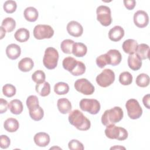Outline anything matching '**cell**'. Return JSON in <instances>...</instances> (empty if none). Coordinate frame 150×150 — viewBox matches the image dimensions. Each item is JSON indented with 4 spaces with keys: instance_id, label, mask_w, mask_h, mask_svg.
<instances>
[{
    "instance_id": "f6af8a7d",
    "label": "cell",
    "mask_w": 150,
    "mask_h": 150,
    "mask_svg": "<svg viewBox=\"0 0 150 150\" xmlns=\"http://www.w3.org/2000/svg\"><path fill=\"white\" fill-rule=\"evenodd\" d=\"M125 149V148L123 147V146H114L110 148V149Z\"/></svg>"
},
{
    "instance_id": "ac0fdd59",
    "label": "cell",
    "mask_w": 150,
    "mask_h": 150,
    "mask_svg": "<svg viewBox=\"0 0 150 150\" xmlns=\"http://www.w3.org/2000/svg\"><path fill=\"white\" fill-rule=\"evenodd\" d=\"M21 53V49L19 45L11 43L6 48V54L8 57L11 60H15L18 59Z\"/></svg>"
},
{
    "instance_id": "f546056e",
    "label": "cell",
    "mask_w": 150,
    "mask_h": 150,
    "mask_svg": "<svg viewBox=\"0 0 150 150\" xmlns=\"http://www.w3.org/2000/svg\"><path fill=\"white\" fill-rule=\"evenodd\" d=\"M1 26L7 32H12L16 27V22L12 18H5L2 22Z\"/></svg>"
},
{
    "instance_id": "30bf717a",
    "label": "cell",
    "mask_w": 150,
    "mask_h": 150,
    "mask_svg": "<svg viewBox=\"0 0 150 150\" xmlns=\"http://www.w3.org/2000/svg\"><path fill=\"white\" fill-rule=\"evenodd\" d=\"M97 83L102 87L110 86L115 80V73L110 69H105L96 79Z\"/></svg>"
},
{
    "instance_id": "484cf974",
    "label": "cell",
    "mask_w": 150,
    "mask_h": 150,
    "mask_svg": "<svg viewBox=\"0 0 150 150\" xmlns=\"http://www.w3.org/2000/svg\"><path fill=\"white\" fill-rule=\"evenodd\" d=\"M23 15L26 21L32 22L37 20L39 13L35 8L33 6H29L25 9Z\"/></svg>"
},
{
    "instance_id": "d4e9b609",
    "label": "cell",
    "mask_w": 150,
    "mask_h": 150,
    "mask_svg": "<svg viewBox=\"0 0 150 150\" xmlns=\"http://www.w3.org/2000/svg\"><path fill=\"white\" fill-rule=\"evenodd\" d=\"M19 127L18 121L13 118H9L6 119L4 123L5 129L9 132H16Z\"/></svg>"
},
{
    "instance_id": "7c38bea8",
    "label": "cell",
    "mask_w": 150,
    "mask_h": 150,
    "mask_svg": "<svg viewBox=\"0 0 150 150\" xmlns=\"http://www.w3.org/2000/svg\"><path fill=\"white\" fill-rule=\"evenodd\" d=\"M74 88L77 91L84 95H91L95 90L94 86L84 78L77 80L74 83Z\"/></svg>"
},
{
    "instance_id": "1f68e13d",
    "label": "cell",
    "mask_w": 150,
    "mask_h": 150,
    "mask_svg": "<svg viewBox=\"0 0 150 150\" xmlns=\"http://www.w3.org/2000/svg\"><path fill=\"white\" fill-rule=\"evenodd\" d=\"M135 83L140 87H147L149 84V77L145 73H141L137 77Z\"/></svg>"
},
{
    "instance_id": "44dd1931",
    "label": "cell",
    "mask_w": 150,
    "mask_h": 150,
    "mask_svg": "<svg viewBox=\"0 0 150 150\" xmlns=\"http://www.w3.org/2000/svg\"><path fill=\"white\" fill-rule=\"evenodd\" d=\"M57 106L59 111L63 114H66L71 111V104L66 98H61L57 100Z\"/></svg>"
},
{
    "instance_id": "5bb4252c",
    "label": "cell",
    "mask_w": 150,
    "mask_h": 150,
    "mask_svg": "<svg viewBox=\"0 0 150 150\" xmlns=\"http://www.w3.org/2000/svg\"><path fill=\"white\" fill-rule=\"evenodd\" d=\"M67 31L69 35L74 37H79L83 33V28L81 25L77 21H71L67 25Z\"/></svg>"
},
{
    "instance_id": "6da1fadb",
    "label": "cell",
    "mask_w": 150,
    "mask_h": 150,
    "mask_svg": "<svg viewBox=\"0 0 150 150\" xmlns=\"http://www.w3.org/2000/svg\"><path fill=\"white\" fill-rule=\"evenodd\" d=\"M70 124L80 131H87L91 126L90 120L80 110H74L70 111L68 117Z\"/></svg>"
},
{
    "instance_id": "4316f807",
    "label": "cell",
    "mask_w": 150,
    "mask_h": 150,
    "mask_svg": "<svg viewBox=\"0 0 150 150\" xmlns=\"http://www.w3.org/2000/svg\"><path fill=\"white\" fill-rule=\"evenodd\" d=\"M149 47L145 43H141L138 45L135 53L141 60H145L149 58Z\"/></svg>"
},
{
    "instance_id": "9c48e42d",
    "label": "cell",
    "mask_w": 150,
    "mask_h": 150,
    "mask_svg": "<svg viewBox=\"0 0 150 150\" xmlns=\"http://www.w3.org/2000/svg\"><path fill=\"white\" fill-rule=\"evenodd\" d=\"M97 19L104 26H108L112 22L111 9L105 5H100L96 9Z\"/></svg>"
},
{
    "instance_id": "d590c367",
    "label": "cell",
    "mask_w": 150,
    "mask_h": 150,
    "mask_svg": "<svg viewBox=\"0 0 150 150\" xmlns=\"http://www.w3.org/2000/svg\"><path fill=\"white\" fill-rule=\"evenodd\" d=\"M16 88L11 84H6L2 87V93L7 97H12L16 94Z\"/></svg>"
},
{
    "instance_id": "74e56055",
    "label": "cell",
    "mask_w": 150,
    "mask_h": 150,
    "mask_svg": "<svg viewBox=\"0 0 150 150\" xmlns=\"http://www.w3.org/2000/svg\"><path fill=\"white\" fill-rule=\"evenodd\" d=\"M68 147L71 150H83V144L77 139H72L68 144Z\"/></svg>"
},
{
    "instance_id": "ffe728a7",
    "label": "cell",
    "mask_w": 150,
    "mask_h": 150,
    "mask_svg": "<svg viewBox=\"0 0 150 150\" xmlns=\"http://www.w3.org/2000/svg\"><path fill=\"white\" fill-rule=\"evenodd\" d=\"M138 45V43L135 40L128 39L123 42L122 47L125 53L131 54L135 53Z\"/></svg>"
},
{
    "instance_id": "f35d334b",
    "label": "cell",
    "mask_w": 150,
    "mask_h": 150,
    "mask_svg": "<svg viewBox=\"0 0 150 150\" xmlns=\"http://www.w3.org/2000/svg\"><path fill=\"white\" fill-rule=\"evenodd\" d=\"M96 64L100 68L104 67L107 64H108V61L106 53L101 54L97 57L96 60Z\"/></svg>"
},
{
    "instance_id": "cb8c5ba5",
    "label": "cell",
    "mask_w": 150,
    "mask_h": 150,
    "mask_svg": "<svg viewBox=\"0 0 150 150\" xmlns=\"http://www.w3.org/2000/svg\"><path fill=\"white\" fill-rule=\"evenodd\" d=\"M33 66V61L30 57L23 58L18 63V68L23 72L29 71L32 69Z\"/></svg>"
},
{
    "instance_id": "ee69618b",
    "label": "cell",
    "mask_w": 150,
    "mask_h": 150,
    "mask_svg": "<svg viewBox=\"0 0 150 150\" xmlns=\"http://www.w3.org/2000/svg\"><path fill=\"white\" fill-rule=\"evenodd\" d=\"M1 39H2L5 35V32L6 30L2 27L1 26Z\"/></svg>"
},
{
    "instance_id": "e0dca14e",
    "label": "cell",
    "mask_w": 150,
    "mask_h": 150,
    "mask_svg": "<svg viewBox=\"0 0 150 150\" xmlns=\"http://www.w3.org/2000/svg\"><path fill=\"white\" fill-rule=\"evenodd\" d=\"M33 140L36 145L40 147H45L49 145L50 139L48 134L44 132H40L35 135Z\"/></svg>"
},
{
    "instance_id": "ba28073f",
    "label": "cell",
    "mask_w": 150,
    "mask_h": 150,
    "mask_svg": "<svg viewBox=\"0 0 150 150\" xmlns=\"http://www.w3.org/2000/svg\"><path fill=\"white\" fill-rule=\"evenodd\" d=\"M125 107L128 115L131 119H138L142 114V109L141 105L138 101L134 98L128 100L125 104Z\"/></svg>"
},
{
    "instance_id": "9a60e30c",
    "label": "cell",
    "mask_w": 150,
    "mask_h": 150,
    "mask_svg": "<svg viewBox=\"0 0 150 150\" xmlns=\"http://www.w3.org/2000/svg\"><path fill=\"white\" fill-rule=\"evenodd\" d=\"M108 64L117 66L119 64L122 60V56L119 50L116 49H110L106 53Z\"/></svg>"
},
{
    "instance_id": "d6a6232c",
    "label": "cell",
    "mask_w": 150,
    "mask_h": 150,
    "mask_svg": "<svg viewBox=\"0 0 150 150\" xmlns=\"http://www.w3.org/2000/svg\"><path fill=\"white\" fill-rule=\"evenodd\" d=\"M74 42L71 39H64L60 44V48L62 52L66 54L72 53V49Z\"/></svg>"
},
{
    "instance_id": "60d3db41",
    "label": "cell",
    "mask_w": 150,
    "mask_h": 150,
    "mask_svg": "<svg viewBox=\"0 0 150 150\" xmlns=\"http://www.w3.org/2000/svg\"><path fill=\"white\" fill-rule=\"evenodd\" d=\"M8 103L7 101L2 98H0V113L3 114L5 112L8 108Z\"/></svg>"
},
{
    "instance_id": "8992f818",
    "label": "cell",
    "mask_w": 150,
    "mask_h": 150,
    "mask_svg": "<svg viewBox=\"0 0 150 150\" xmlns=\"http://www.w3.org/2000/svg\"><path fill=\"white\" fill-rule=\"evenodd\" d=\"M106 137L110 139H115L118 141H124L128 137L127 131L122 127H117L115 124L107 126L105 129Z\"/></svg>"
},
{
    "instance_id": "7402d4cb",
    "label": "cell",
    "mask_w": 150,
    "mask_h": 150,
    "mask_svg": "<svg viewBox=\"0 0 150 150\" xmlns=\"http://www.w3.org/2000/svg\"><path fill=\"white\" fill-rule=\"evenodd\" d=\"M87 52V47L86 45L81 42H76L73 44L72 53L74 56L79 57L84 56Z\"/></svg>"
},
{
    "instance_id": "f1b7e54d",
    "label": "cell",
    "mask_w": 150,
    "mask_h": 150,
    "mask_svg": "<svg viewBox=\"0 0 150 150\" xmlns=\"http://www.w3.org/2000/svg\"><path fill=\"white\" fill-rule=\"evenodd\" d=\"M35 90L40 96L46 97L50 93V85L48 82L45 81L40 84H37L35 86Z\"/></svg>"
},
{
    "instance_id": "7a4b0ae2",
    "label": "cell",
    "mask_w": 150,
    "mask_h": 150,
    "mask_svg": "<svg viewBox=\"0 0 150 150\" xmlns=\"http://www.w3.org/2000/svg\"><path fill=\"white\" fill-rule=\"evenodd\" d=\"M62 65L66 70L70 72L74 76L82 75L86 71L85 64L82 62L77 60L70 56L66 57L63 59Z\"/></svg>"
},
{
    "instance_id": "4fadbf2b",
    "label": "cell",
    "mask_w": 150,
    "mask_h": 150,
    "mask_svg": "<svg viewBox=\"0 0 150 150\" xmlns=\"http://www.w3.org/2000/svg\"><path fill=\"white\" fill-rule=\"evenodd\" d=\"M134 22L138 28H143L146 27L149 23L148 13L142 10L137 11L134 15Z\"/></svg>"
},
{
    "instance_id": "8d00e7d4",
    "label": "cell",
    "mask_w": 150,
    "mask_h": 150,
    "mask_svg": "<svg viewBox=\"0 0 150 150\" xmlns=\"http://www.w3.org/2000/svg\"><path fill=\"white\" fill-rule=\"evenodd\" d=\"M3 8L4 11L8 13H13L17 8L16 2L15 1L8 0L4 2Z\"/></svg>"
},
{
    "instance_id": "b9f144b4",
    "label": "cell",
    "mask_w": 150,
    "mask_h": 150,
    "mask_svg": "<svg viewBox=\"0 0 150 150\" xmlns=\"http://www.w3.org/2000/svg\"><path fill=\"white\" fill-rule=\"evenodd\" d=\"M123 2L125 8L128 10H132L136 5L135 0H124Z\"/></svg>"
},
{
    "instance_id": "603a6c76",
    "label": "cell",
    "mask_w": 150,
    "mask_h": 150,
    "mask_svg": "<svg viewBox=\"0 0 150 150\" xmlns=\"http://www.w3.org/2000/svg\"><path fill=\"white\" fill-rule=\"evenodd\" d=\"M8 108L11 113L16 115L20 114L23 111V104L21 100L14 99L11 100L8 104Z\"/></svg>"
},
{
    "instance_id": "3957f363",
    "label": "cell",
    "mask_w": 150,
    "mask_h": 150,
    "mask_svg": "<svg viewBox=\"0 0 150 150\" xmlns=\"http://www.w3.org/2000/svg\"><path fill=\"white\" fill-rule=\"evenodd\" d=\"M26 103L30 118L36 121L41 120L44 116V111L39 104L38 98L36 96H29Z\"/></svg>"
},
{
    "instance_id": "ab89813d",
    "label": "cell",
    "mask_w": 150,
    "mask_h": 150,
    "mask_svg": "<svg viewBox=\"0 0 150 150\" xmlns=\"http://www.w3.org/2000/svg\"><path fill=\"white\" fill-rule=\"evenodd\" d=\"M11 144L9 138L6 135H1L0 137V146L2 149L8 148Z\"/></svg>"
},
{
    "instance_id": "7bdbcfd3",
    "label": "cell",
    "mask_w": 150,
    "mask_h": 150,
    "mask_svg": "<svg viewBox=\"0 0 150 150\" xmlns=\"http://www.w3.org/2000/svg\"><path fill=\"white\" fill-rule=\"evenodd\" d=\"M149 100H150V95L149 94L145 95L142 98V102L144 105V106L147 108L148 109L150 108L149 106Z\"/></svg>"
},
{
    "instance_id": "e575fe53",
    "label": "cell",
    "mask_w": 150,
    "mask_h": 150,
    "mask_svg": "<svg viewBox=\"0 0 150 150\" xmlns=\"http://www.w3.org/2000/svg\"><path fill=\"white\" fill-rule=\"evenodd\" d=\"M46 75L43 71L38 70L35 71L32 75V80L36 84H40L45 81Z\"/></svg>"
},
{
    "instance_id": "4dcf8cb0",
    "label": "cell",
    "mask_w": 150,
    "mask_h": 150,
    "mask_svg": "<svg viewBox=\"0 0 150 150\" xmlns=\"http://www.w3.org/2000/svg\"><path fill=\"white\" fill-rule=\"evenodd\" d=\"M69 91V86L64 82H59L54 86V91L57 95H64Z\"/></svg>"
},
{
    "instance_id": "5b68a950",
    "label": "cell",
    "mask_w": 150,
    "mask_h": 150,
    "mask_svg": "<svg viewBox=\"0 0 150 150\" xmlns=\"http://www.w3.org/2000/svg\"><path fill=\"white\" fill-rule=\"evenodd\" d=\"M58 60L59 53L55 48L49 47L46 49L43 57V63L46 68L54 69L57 65Z\"/></svg>"
},
{
    "instance_id": "8fae6325",
    "label": "cell",
    "mask_w": 150,
    "mask_h": 150,
    "mask_svg": "<svg viewBox=\"0 0 150 150\" xmlns=\"http://www.w3.org/2000/svg\"><path fill=\"white\" fill-rule=\"evenodd\" d=\"M33 36L36 39H50L54 35V30L48 25H37L33 29Z\"/></svg>"
},
{
    "instance_id": "836d02e7",
    "label": "cell",
    "mask_w": 150,
    "mask_h": 150,
    "mask_svg": "<svg viewBox=\"0 0 150 150\" xmlns=\"http://www.w3.org/2000/svg\"><path fill=\"white\" fill-rule=\"evenodd\" d=\"M132 74L128 71L122 72L119 76V81L123 86L131 84L132 81Z\"/></svg>"
},
{
    "instance_id": "83f0119b",
    "label": "cell",
    "mask_w": 150,
    "mask_h": 150,
    "mask_svg": "<svg viewBox=\"0 0 150 150\" xmlns=\"http://www.w3.org/2000/svg\"><path fill=\"white\" fill-rule=\"evenodd\" d=\"M14 37L17 41L22 43L25 42L29 39L30 37V33L26 28H21L15 32Z\"/></svg>"
},
{
    "instance_id": "52a82bcc",
    "label": "cell",
    "mask_w": 150,
    "mask_h": 150,
    "mask_svg": "<svg viewBox=\"0 0 150 150\" xmlns=\"http://www.w3.org/2000/svg\"><path fill=\"white\" fill-rule=\"evenodd\" d=\"M79 106L81 110L93 115L97 114L101 108L99 101L96 99L83 98L80 100Z\"/></svg>"
},
{
    "instance_id": "277c9868",
    "label": "cell",
    "mask_w": 150,
    "mask_h": 150,
    "mask_svg": "<svg viewBox=\"0 0 150 150\" xmlns=\"http://www.w3.org/2000/svg\"><path fill=\"white\" fill-rule=\"evenodd\" d=\"M123 116L124 112L122 108L115 106L104 111L101 117V122L105 126L115 124L120 122L122 119Z\"/></svg>"
},
{
    "instance_id": "d6986e66",
    "label": "cell",
    "mask_w": 150,
    "mask_h": 150,
    "mask_svg": "<svg viewBox=\"0 0 150 150\" xmlns=\"http://www.w3.org/2000/svg\"><path fill=\"white\" fill-rule=\"evenodd\" d=\"M127 62L129 67L134 71L138 70L142 66V60L136 53L129 54Z\"/></svg>"
},
{
    "instance_id": "2e32d148",
    "label": "cell",
    "mask_w": 150,
    "mask_h": 150,
    "mask_svg": "<svg viewBox=\"0 0 150 150\" xmlns=\"http://www.w3.org/2000/svg\"><path fill=\"white\" fill-rule=\"evenodd\" d=\"M124 30L120 26H115L108 32V38L113 42L120 41L124 36Z\"/></svg>"
}]
</instances>
